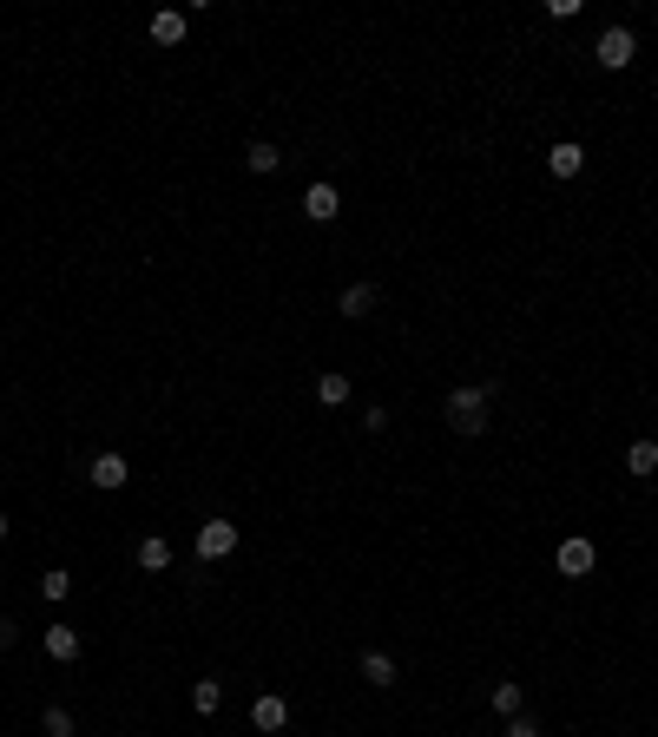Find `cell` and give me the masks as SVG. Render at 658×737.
Segmentation results:
<instances>
[{"label": "cell", "instance_id": "cell-1", "mask_svg": "<svg viewBox=\"0 0 658 737\" xmlns=\"http://www.w3.org/2000/svg\"><path fill=\"white\" fill-rule=\"evenodd\" d=\"M487 408H494V382H468L448 395V428L455 435H487Z\"/></svg>", "mask_w": 658, "mask_h": 737}, {"label": "cell", "instance_id": "cell-2", "mask_svg": "<svg viewBox=\"0 0 658 737\" xmlns=\"http://www.w3.org/2000/svg\"><path fill=\"white\" fill-rule=\"evenodd\" d=\"M632 53H639L632 27H606V33H599V47H593V60L606 66V73H626V66H632Z\"/></svg>", "mask_w": 658, "mask_h": 737}, {"label": "cell", "instance_id": "cell-3", "mask_svg": "<svg viewBox=\"0 0 658 737\" xmlns=\"http://www.w3.org/2000/svg\"><path fill=\"white\" fill-rule=\"evenodd\" d=\"M191 547H198V560H231V553H237V527H231L224 514H218V520H204Z\"/></svg>", "mask_w": 658, "mask_h": 737}, {"label": "cell", "instance_id": "cell-4", "mask_svg": "<svg viewBox=\"0 0 658 737\" xmlns=\"http://www.w3.org/2000/svg\"><path fill=\"white\" fill-rule=\"evenodd\" d=\"M553 560H560V573H566V580H586L599 553H593V540H586V534H573V540H560V553H553Z\"/></svg>", "mask_w": 658, "mask_h": 737}, {"label": "cell", "instance_id": "cell-5", "mask_svg": "<svg viewBox=\"0 0 658 737\" xmlns=\"http://www.w3.org/2000/svg\"><path fill=\"white\" fill-rule=\"evenodd\" d=\"M86 481H93L99 494H119V487L132 481V468H126V455H93V468H86Z\"/></svg>", "mask_w": 658, "mask_h": 737}, {"label": "cell", "instance_id": "cell-6", "mask_svg": "<svg viewBox=\"0 0 658 737\" xmlns=\"http://www.w3.org/2000/svg\"><path fill=\"white\" fill-rule=\"evenodd\" d=\"M251 724H257V731H283V724H290V698H283V691H264V698H257V705H251Z\"/></svg>", "mask_w": 658, "mask_h": 737}, {"label": "cell", "instance_id": "cell-7", "mask_svg": "<svg viewBox=\"0 0 658 737\" xmlns=\"http://www.w3.org/2000/svg\"><path fill=\"white\" fill-rule=\"evenodd\" d=\"M336 211H343V191H336V185H310V191H303V218L336 224Z\"/></svg>", "mask_w": 658, "mask_h": 737}, {"label": "cell", "instance_id": "cell-8", "mask_svg": "<svg viewBox=\"0 0 658 737\" xmlns=\"http://www.w3.org/2000/svg\"><path fill=\"white\" fill-rule=\"evenodd\" d=\"M547 172H553V178H580V172H586V145L560 139V145L547 152Z\"/></svg>", "mask_w": 658, "mask_h": 737}, {"label": "cell", "instance_id": "cell-9", "mask_svg": "<svg viewBox=\"0 0 658 737\" xmlns=\"http://www.w3.org/2000/svg\"><path fill=\"white\" fill-rule=\"evenodd\" d=\"M376 303H382V290H376V283H349V290H343V303H336V310H343L349 323H362V316L376 310Z\"/></svg>", "mask_w": 658, "mask_h": 737}, {"label": "cell", "instance_id": "cell-10", "mask_svg": "<svg viewBox=\"0 0 658 737\" xmlns=\"http://www.w3.org/2000/svg\"><path fill=\"white\" fill-rule=\"evenodd\" d=\"M185 33H191V20L178 14V7H165V14H152V40H158V47H185Z\"/></svg>", "mask_w": 658, "mask_h": 737}, {"label": "cell", "instance_id": "cell-11", "mask_svg": "<svg viewBox=\"0 0 658 737\" xmlns=\"http://www.w3.org/2000/svg\"><path fill=\"white\" fill-rule=\"evenodd\" d=\"M132 560H139L145 573H172V540H165V534H145V540H139V553H132Z\"/></svg>", "mask_w": 658, "mask_h": 737}, {"label": "cell", "instance_id": "cell-12", "mask_svg": "<svg viewBox=\"0 0 658 737\" xmlns=\"http://www.w3.org/2000/svg\"><path fill=\"white\" fill-rule=\"evenodd\" d=\"M40 645H47V659H60V665L79 659V632L73 626H47V639H40Z\"/></svg>", "mask_w": 658, "mask_h": 737}, {"label": "cell", "instance_id": "cell-13", "mask_svg": "<svg viewBox=\"0 0 658 737\" xmlns=\"http://www.w3.org/2000/svg\"><path fill=\"white\" fill-rule=\"evenodd\" d=\"M316 402H323V408L349 402V376H343V369H323V376H316Z\"/></svg>", "mask_w": 658, "mask_h": 737}, {"label": "cell", "instance_id": "cell-14", "mask_svg": "<svg viewBox=\"0 0 658 737\" xmlns=\"http://www.w3.org/2000/svg\"><path fill=\"white\" fill-rule=\"evenodd\" d=\"M626 468L639 474V481H652V474H658V441H652V435H645V441H632V448H626Z\"/></svg>", "mask_w": 658, "mask_h": 737}, {"label": "cell", "instance_id": "cell-15", "mask_svg": "<svg viewBox=\"0 0 658 737\" xmlns=\"http://www.w3.org/2000/svg\"><path fill=\"white\" fill-rule=\"evenodd\" d=\"M244 165H251L257 178H270V172H283V152H277V145H270V139H257L251 152H244Z\"/></svg>", "mask_w": 658, "mask_h": 737}, {"label": "cell", "instance_id": "cell-16", "mask_svg": "<svg viewBox=\"0 0 658 737\" xmlns=\"http://www.w3.org/2000/svg\"><path fill=\"white\" fill-rule=\"evenodd\" d=\"M218 705H224V685H218V678H198V685H191V711H198V718H211Z\"/></svg>", "mask_w": 658, "mask_h": 737}, {"label": "cell", "instance_id": "cell-17", "mask_svg": "<svg viewBox=\"0 0 658 737\" xmlns=\"http://www.w3.org/2000/svg\"><path fill=\"white\" fill-rule=\"evenodd\" d=\"M362 678L389 691V685H395V659H389V652H362Z\"/></svg>", "mask_w": 658, "mask_h": 737}, {"label": "cell", "instance_id": "cell-18", "mask_svg": "<svg viewBox=\"0 0 658 737\" xmlns=\"http://www.w3.org/2000/svg\"><path fill=\"white\" fill-rule=\"evenodd\" d=\"M487 705L501 711V718H520V705H527V691H520V685H494V691H487Z\"/></svg>", "mask_w": 658, "mask_h": 737}, {"label": "cell", "instance_id": "cell-19", "mask_svg": "<svg viewBox=\"0 0 658 737\" xmlns=\"http://www.w3.org/2000/svg\"><path fill=\"white\" fill-rule=\"evenodd\" d=\"M40 731H47V737H73L79 724H73V711H66V705H47V711H40Z\"/></svg>", "mask_w": 658, "mask_h": 737}, {"label": "cell", "instance_id": "cell-20", "mask_svg": "<svg viewBox=\"0 0 658 737\" xmlns=\"http://www.w3.org/2000/svg\"><path fill=\"white\" fill-rule=\"evenodd\" d=\"M66 593H73V573H66V566H53V573H40V599H53V606H60Z\"/></svg>", "mask_w": 658, "mask_h": 737}, {"label": "cell", "instance_id": "cell-21", "mask_svg": "<svg viewBox=\"0 0 658 737\" xmlns=\"http://www.w3.org/2000/svg\"><path fill=\"white\" fill-rule=\"evenodd\" d=\"M507 737H540V724H533L527 711H520V718H507Z\"/></svg>", "mask_w": 658, "mask_h": 737}, {"label": "cell", "instance_id": "cell-22", "mask_svg": "<svg viewBox=\"0 0 658 737\" xmlns=\"http://www.w3.org/2000/svg\"><path fill=\"white\" fill-rule=\"evenodd\" d=\"M0 652H14V619H0Z\"/></svg>", "mask_w": 658, "mask_h": 737}, {"label": "cell", "instance_id": "cell-23", "mask_svg": "<svg viewBox=\"0 0 658 737\" xmlns=\"http://www.w3.org/2000/svg\"><path fill=\"white\" fill-rule=\"evenodd\" d=\"M0 540H7V514H0Z\"/></svg>", "mask_w": 658, "mask_h": 737}]
</instances>
